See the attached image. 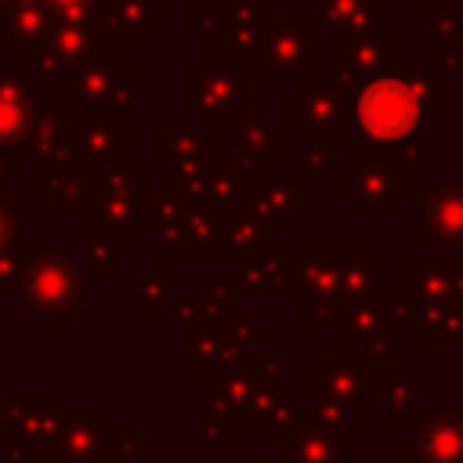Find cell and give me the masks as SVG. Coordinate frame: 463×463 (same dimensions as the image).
Returning <instances> with one entry per match:
<instances>
[{
	"mask_svg": "<svg viewBox=\"0 0 463 463\" xmlns=\"http://www.w3.org/2000/svg\"><path fill=\"white\" fill-rule=\"evenodd\" d=\"M402 286L427 297V300H441L452 289L449 268H430V264H402Z\"/></svg>",
	"mask_w": 463,
	"mask_h": 463,
	"instance_id": "9a60e30c",
	"label": "cell"
},
{
	"mask_svg": "<svg viewBox=\"0 0 463 463\" xmlns=\"http://www.w3.org/2000/svg\"><path fill=\"white\" fill-rule=\"evenodd\" d=\"M430 51H463V14L441 11L430 18Z\"/></svg>",
	"mask_w": 463,
	"mask_h": 463,
	"instance_id": "2e32d148",
	"label": "cell"
},
{
	"mask_svg": "<svg viewBox=\"0 0 463 463\" xmlns=\"http://www.w3.org/2000/svg\"><path fill=\"white\" fill-rule=\"evenodd\" d=\"M297 192H300V177H275V181L264 177L260 184L250 188L242 210L268 232V228H279V224L293 213V206H297Z\"/></svg>",
	"mask_w": 463,
	"mask_h": 463,
	"instance_id": "9c48e42d",
	"label": "cell"
},
{
	"mask_svg": "<svg viewBox=\"0 0 463 463\" xmlns=\"http://www.w3.org/2000/svg\"><path fill=\"white\" fill-rule=\"evenodd\" d=\"M412 4V11L416 14H427V18H434V14H441V11H449V0H409Z\"/></svg>",
	"mask_w": 463,
	"mask_h": 463,
	"instance_id": "e0dca14e",
	"label": "cell"
},
{
	"mask_svg": "<svg viewBox=\"0 0 463 463\" xmlns=\"http://www.w3.org/2000/svg\"><path fill=\"white\" fill-rule=\"evenodd\" d=\"M416 242H463V184L441 181L420 199V232Z\"/></svg>",
	"mask_w": 463,
	"mask_h": 463,
	"instance_id": "ba28073f",
	"label": "cell"
},
{
	"mask_svg": "<svg viewBox=\"0 0 463 463\" xmlns=\"http://www.w3.org/2000/svg\"><path fill=\"white\" fill-rule=\"evenodd\" d=\"M402 58V36L391 29H369L354 36H333V69L336 83L362 87L365 80L394 69Z\"/></svg>",
	"mask_w": 463,
	"mask_h": 463,
	"instance_id": "52a82bcc",
	"label": "cell"
},
{
	"mask_svg": "<svg viewBox=\"0 0 463 463\" xmlns=\"http://www.w3.org/2000/svg\"><path fill=\"white\" fill-rule=\"evenodd\" d=\"M333 188L340 199H347L354 213H394L402 199L416 192V174L409 163L380 156L373 163L351 166V177L336 181Z\"/></svg>",
	"mask_w": 463,
	"mask_h": 463,
	"instance_id": "277c9868",
	"label": "cell"
},
{
	"mask_svg": "<svg viewBox=\"0 0 463 463\" xmlns=\"http://www.w3.org/2000/svg\"><path fill=\"white\" fill-rule=\"evenodd\" d=\"M282 257H286V253H282L279 246H260V250H253V253L246 257V268L239 271V282L250 286V293H260V289L268 293L271 282L282 286L286 279H293Z\"/></svg>",
	"mask_w": 463,
	"mask_h": 463,
	"instance_id": "7c38bea8",
	"label": "cell"
},
{
	"mask_svg": "<svg viewBox=\"0 0 463 463\" xmlns=\"http://www.w3.org/2000/svg\"><path fill=\"white\" fill-rule=\"evenodd\" d=\"M430 116L434 112L427 109V101L402 76V61L365 80L351 98V130H347L351 166L373 163L391 148L412 141L430 123Z\"/></svg>",
	"mask_w": 463,
	"mask_h": 463,
	"instance_id": "6da1fadb",
	"label": "cell"
},
{
	"mask_svg": "<svg viewBox=\"0 0 463 463\" xmlns=\"http://www.w3.org/2000/svg\"><path fill=\"white\" fill-rule=\"evenodd\" d=\"M383 0H315V22L333 29V36H354L376 29Z\"/></svg>",
	"mask_w": 463,
	"mask_h": 463,
	"instance_id": "30bf717a",
	"label": "cell"
},
{
	"mask_svg": "<svg viewBox=\"0 0 463 463\" xmlns=\"http://www.w3.org/2000/svg\"><path fill=\"white\" fill-rule=\"evenodd\" d=\"M268 0H228V11L213 33L203 36V54L210 65L242 76L246 58L260 36V25L268 18Z\"/></svg>",
	"mask_w": 463,
	"mask_h": 463,
	"instance_id": "8992f818",
	"label": "cell"
},
{
	"mask_svg": "<svg viewBox=\"0 0 463 463\" xmlns=\"http://www.w3.org/2000/svg\"><path fill=\"white\" fill-rule=\"evenodd\" d=\"M449 279L456 282L452 289H463V268H459V264H452V268H449Z\"/></svg>",
	"mask_w": 463,
	"mask_h": 463,
	"instance_id": "ac0fdd59",
	"label": "cell"
},
{
	"mask_svg": "<svg viewBox=\"0 0 463 463\" xmlns=\"http://www.w3.org/2000/svg\"><path fill=\"white\" fill-rule=\"evenodd\" d=\"M264 246V228L246 213V210H232L221 221V253H253Z\"/></svg>",
	"mask_w": 463,
	"mask_h": 463,
	"instance_id": "4fadbf2b",
	"label": "cell"
},
{
	"mask_svg": "<svg viewBox=\"0 0 463 463\" xmlns=\"http://www.w3.org/2000/svg\"><path fill=\"white\" fill-rule=\"evenodd\" d=\"M318 22L311 14H268L246 58L242 80H315Z\"/></svg>",
	"mask_w": 463,
	"mask_h": 463,
	"instance_id": "7a4b0ae2",
	"label": "cell"
},
{
	"mask_svg": "<svg viewBox=\"0 0 463 463\" xmlns=\"http://www.w3.org/2000/svg\"><path fill=\"white\" fill-rule=\"evenodd\" d=\"M282 123L344 145L351 130V90L336 80H300V87L282 101Z\"/></svg>",
	"mask_w": 463,
	"mask_h": 463,
	"instance_id": "3957f363",
	"label": "cell"
},
{
	"mask_svg": "<svg viewBox=\"0 0 463 463\" xmlns=\"http://www.w3.org/2000/svg\"><path fill=\"white\" fill-rule=\"evenodd\" d=\"M333 152H336V145L329 137L300 134V163H297V174L300 177H333Z\"/></svg>",
	"mask_w": 463,
	"mask_h": 463,
	"instance_id": "5bb4252c",
	"label": "cell"
},
{
	"mask_svg": "<svg viewBox=\"0 0 463 463\" xmlns=\"http://www.w3.org/2000/svg\"><path fill=\"white\" fill-rule=\"evenodd\" d=\"M188 4H228V0H188Z\"/></svg>",
	"mask_w": 463,
	"mask_h": 463,
	"instance_id": "d6986e66",
	"label": "cell"
},
{
	"mask_svg": "<svg viewBox=\"0 0 463 463\" xmlns=\"http://www.w3.org/2000/svg\"><path fill=\"white\" fill-rule=\"evenodd\" d=\"M188 109L203 116L206 130H232L250 112V80L210 61L188 65Z\"/></svg>",
	"mask_w": 463,
	"mask_h": 463,
	"instance_id": "5b68a950",
	"label": "cell"
},
{
	"mask_svg": "<svg viewBox=\"0 0 463 463\" xmlns=\"http://www.w3.org/2000/svg\"><path fill=\"white\" fill-rule=\"evenodd\" d=\"M232 130H235V137H239V152L260 159L264 166H268V163H279V159L286 156L282 134H279L275 127H268V123H264L260 116H253V112H246Z\"/></svg>",
	"mask_w": 463,
	"mask_h": 463,
	"instance_id": "8fae6325",
	"label": "cell"
},
{
	"mask_svg": "<svg viewBox=\"0 0 463 463\" xmlns=\"http://www.w3.org/2000/svg\"><path fill=\"white\" fill-rule=\"evenodd\" d=\"M459 184H463V177H459Z\"/></svg>",
	"mask_w": 463,
	"mask_h": 463,
	"instance_id": "ffe728a7",
	"label": "cell"
}]
</instances>
